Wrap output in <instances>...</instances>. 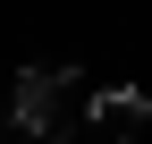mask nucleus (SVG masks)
Returning <instances> with one entry per match:
<instances>
[{
	"label": "nucleus",
	"mask_w": 152,
	"mask_h": 144,
	"mask_svg": "<svg viewBox=\"0 0 152 144\" xmlns=\"http://www.w3.org/2000/svg\"><path fill=\"white\" fill-rule=\"evenodd\" d=\"M93 93H76V68L68 60H34L26 76L9 85V110H17V136L26 144H68V127L85 119Z\"/></svg>",
	"instance_id": "obj_1"
},
{
	"label": "nucleus",
	"mask_w": 152,
	"mask_h": 144,
	"mask_svg": "<svg viewBox=\"0 0 152 144\" xmlns=\"http://www.w3.org/2000/svg\"><path fill=\"white\" fill-rule=\"evenodd\" d=\"M85 119H93V127H110V136L127 144V136L152 119V102H144V85H102V93L85 102Z\"/></svg>",
	"instance_id": "obj_2"
},
{
	"label": "nucleus",
	"mask_w": 152,
	"mask_h": 144,
	"mask_svg": "<svg viewBox=\"0 0 152 144\" xmlns=\"http://www.w3.org/2000/svg\"><path fill=\"white\" fill-rule=\"evenodd\" d=\"M9 127H17V110H9V93H0V136H9Z\"/></svg>",
	"instance_id": "obj_3"
}]
</instances>
